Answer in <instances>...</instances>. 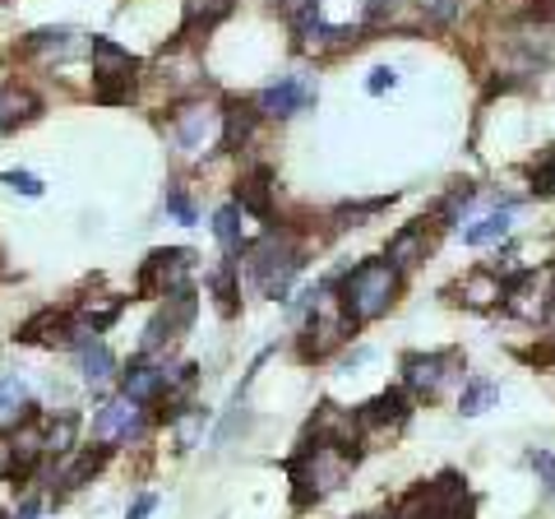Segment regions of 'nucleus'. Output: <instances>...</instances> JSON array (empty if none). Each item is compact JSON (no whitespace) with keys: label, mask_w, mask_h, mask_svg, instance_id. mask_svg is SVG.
Wrapping results in <instances>:
<instances>
[{"label":"nucleus","mask_w":555,"mask_h":519,"mask_svg":"<svg viewBox=\"0 0 555 519\" xmlns=\"http://www.w3.org/2000/svg\"><path fill=\"white\" fill-rule=\"evenodd\" d=\"M357 464H361V445H334V441L310 436L297 455L287 459V473L297 482V506H315V501L347 488Z\"/></svg>","instance_id":"f257e3e1"},{"label":"nucleus","mask_w":555,"mask_h":519,"mask_svg":"<svg viewBox=\"0 0 555 519\" xmlns=\"http://www.w3.org/2000/svg\"><path fill=\"white\" fill-rule=\"evenodd\" d=\"M398 279H403V274H398L389 260H361V265H352L334 283V298H338L343 316L352 325H371V320H379V316H389L393 311Z\"/></svg>","instance_id":"f03ea898"},{"label":"nucleus","mask_w":555,"mask_h":519,"mask_svg":"<svg viewBox=\"0 0 555 519\" xmlns=\"http://www.w3.org/2000/svg\"><path fill=\"white\" fill-rule=\"evenodd\" d=\"M301 269H306V246L292 232H269L259 246L246 251V274L259 298L283 302Z\"/></svg>","instance_id":"7ed1b4c3"},{"label":"nucleus","mask_w":555,"mask_h":519,"mask_svg":"<svg viewBox=\"0 0 555 519\" xmlns=\"http://www.w3.org/2000/svg\"><path fill=\"white\" fill-rule=\"evenodd\" d=\"M463 353L459 349H440V353H408L403 357V390L412 404H436L444 400L449 385L463 380Z\"/></svg>","instance_id":"20e7f679"},{"label":"nucleus","mask_w":555,"mask_h":519,"mask_svg":"<svg viewBox=\"0 0 555 519\" xmlns=\"http://www.w3.org/2000/svg\"><path fill=\"white\" fill-rule=\"evenodd\" d=\"M393 519H473L467 482L459 473H440L436 482H426V488H416L398 501Z\"/></svg>","instance_id":"39448f33"},{"label":"nucleus","mask_w":555,"mask_h":519,"mask_svg":"<svg viewBox=\"0 0 555 519\" xmlns=\"http://www.w3.org/2000/svg\"><path fill=\"white\" fill-rule=\"evenodd\" d=\"M89 56H93V93H98V102H126L134 93L139 61L116 38H93Z\"/></svg>","instance_id":"423d86ee"},{"label":"nucleus","mask_w":555,"mask_h":519,"mask_svg":"<svg viewBox=\"0 0 555 519\" xmlns=\"http://www.w3.org/2000/svg\"><path fill=\"white\" fill-rule=\"evenodd\" d=\"M171 140L185 153H208L222 144V107L204 98H185L171 107Z\"/></svg>","instance_id":"0eeeda50"},{"label":"nucleus","mask_w":555,"mask_h":519,"mask_svg":"<svg viewBox=\"0 0 555 519\" xmlns=\"http://www.w3.org/2000/svg\"><path fill=\"white\" fill-rule=\"evenodd\" d=\"M199 316V298H195V288H181V292H167L163 306H158V316L149 320V330L144 339H139V357H153L158 349H167V343H177L190 325H195Z\"/></svg>","instance_id":"6e6552de"},{"label":"nucleus","mask_w":555,"mask_h":519,"mask_svg":"<svg viewBox=\"0 0 555 519\" xmlns=\"http://www.w3.org/2000/svg\"><path fill=\"white\" fill-rule=\"evenodd\" d=\"M555 302V265H542V269H524L514 274V279L505 283V306L514 320H546V311Z\"/></svg>","instance_id":"1a4fd4ad"},{"label":"nucleus","mask_w":555,"mask_h":519,"mask_svg":"<svg viewBox=\"0 0 555 519\" xmlns=\"http://www.w3.org/2000/svg\"><path fill=\"white\" fill-rule=\"evenodd\" d=\"M190 274H195V251H185V246L149 251V260L139 265V298L181 292V288H190Z\"/></svg>","instance_id":"9d476101"},{"label":"nucleus","mask_w":555,"mask_h":519,"mask_svg":"<svg viewBox=\"0 0 555 519\" xmlns=\"http://www.w3.org/2000/svg\"><path fill=\"white\" fill-rule=\"evenodd\" d=\"M408 418H412V400H408V390H403V385H393V390H385V394H375L371 404H361V408H357V436H361V445H366V441L398 436Z\"/></svg>","instance_id":"9b49d317"},{"label":"nucleus","mask_w":555,"mask_h":519,"mask_svg":"<svg viewBox=\"0 0 555 519\" xmlns=\"http://www.w3.org/2000/svg\"><path fill=\"white\" fill-rule=\"evenodd\" d=\"M315 98H320L315 75L297 71V75H283L278 84H269V89L255 98V107H259V116H269V121H292L297 112H306Z\"/></svg>","instance_id":"f8f14e48"},{"label":"nucleus","mask_w":555,"mask_h":519,"mask_svg":"<svg viewBox=\"0 0 555 519\" xmlns=\"http://www.w3.org/2000/svg\"><path fill=\"white\" fill-rule=\"evenodd\" d=\"M144 422H149V408H144V404H134V400H126V394H116V400H107V404L98 408L93 436H98L102 445L134 441V436H144Z\"/></svg>","instance_id":"ddd939ff"},{"label":"nucleus","mask_w":555,"mask_h":519,"mask_svg":"<svg viewBox=\"0 0 555 519\" xmlns=\"http://www.w3.org/2000/svg\"><path fill=\"white\" fill-rule=\"evenodd\" d=\"M112 455V445H89V450H69V459L61 464V469H56V478H51V488H56V496H65V492H79L83 488V482H89L98 469H102V459H107Z\"/></svg>","instance_id":"4468645a"},{"label":"nucleus","mask_w":555,"mask_h":519,"mask_svg":"<svg viewBox=\"0 0 555 519\" xmlns=\"http://www.w3.org/2000/svg\"><path fill=\"white\" fill-rule=\"evenodd\" d=\"M69 334H75V320H69V311L47 306V311H38V316H28L20 325L14 343H42V349H56V343H69Z\"/></svg>","instance_id":"2eb2a0df"},{"label":"nucleus","mask_w":555,"mask_h":519,"mask_svg":"<svg viewBox=\"0 0 555 519\" xmlns=\"http://www.w3.org/2000/svg\"><path fill=\"white\" fill-rule=\"evenodd\" d=\"M120 394L126 400H134V404H158L163 394H167V385H163V367H153L149 357H134V362H126V371H120Z\"/></svg>","instance_id":"dca6fc26"},{"label":"nucleus","mask_w":555,"mask_h":519,"mask_svg":"<svg viewBox=\"0 0 555 519\" xmlns=\"http://www.w3.org/2000/svg\"><path fill=\"white\" fill-rule=\"evenodd\" d=\"M430 223L426 218H416V223H408V228H398L393 237H389V251H385V260L389 265L403 274V269H412V265H422L426 260V251H430Z\"/></svg>","instance_id":"f3484780"},{"label":"nucleus","mask_w":555,"mask_h":519,"mask_svg":"<svg viewBox=\"0 0 555 519\" xmlns=\"http://www.w3.org/2000/svg\"><path fill=\"white\" fill-rule=\"evenodd\" d=\"M259 107L246 98H232V102H222V144L228 149H241V144H250V135L259 126Z\"/></svg>","instance_id":"a211bd4d"},{"label":"nucleus","mask_w":555,"mask_h":519,"mask_svg":"<svg viewBox=\"0 0 555 519\" xmlns=\"http://www.w3.org/2000/svg\"><path fill=\"white\" fill-rule=\"evenodd\" d=\"M236 0H185V20H181V38H199L214 33L222 20H232Z\"/></svg>","instance_id":"6ab92c4d"},{"label":"nucleus","mask_w":555,"mask_h":519,"mask_svg":"<svg viewBox=\"0 0 555 519\" xmlns=\"http://www.w3.org/2000/svg\"><path fill=\"white\" fill-rule=\"evenodd\" d=\"M236 204H241V214L269 218V214H273V172H269V167L246 172V177H241V186H236Z\"/></svg>","instance_id":"aec40b11"},{"label":"nucleus","mask_w":555,"mask_h":519,"mask_svg":"<svg viewBox=\"0 0 555 519\" xmlns=\"http://www.w3.org/2000/svg\"><path fill=\"white\" fill-rule=\"evenodd\" d=\"M42 102L33 89H24V84H10V89H0V130H20L28 126V121H38Z\"/></svg>","instance_id":"412c9836"},{"label":"nucleus","mask_w":555,"mask_h":519,"mask_svg":"<svg viewBox=\"0 0 555 519\" xmlns=\"http://www.w3.org/2000/svg\"><path fill=\"white\" fill-rule=\"evenodd\" d=\"M459 292H463V302L473 306V311H491V306L505 302V279L481 265V269H473V274H467V279L459 283Z\"/></svg>","instance_id":"4be33fe9"},{"label":"nucleus","mask_w":555,"mask_h":519,"mask_svg":"<svg viewBox=\"0 0 555 519\" xmlns=\"http://www.w3.org/2000/svg\"><path fill=\"white\" fill-rule=\"evenodd\" d=\"M500 404V385L491 376H467L463 390H459V413L463 418H481V413H491Z\"/></svg>","instance_id":"5701e85b"},{"label":"nucleus","mask_w":555,"mask_h":519,"mask_svg":"<svg viewBox=\"0 0 555 519\" xmlns=\"http://www.w3.org/2000/svg\"><path fill=\"white\" fill-rule=\"evenodd\" d=\"M509 228H514V210H505V204H500V210L481 214L477 223H467L463 241H467V246H491V241H505Z\"/></svg>","instance_id":"b1692460"},{"label":"nucleus","mask_w":555,"mask_h":519,"mask_svg":"<svg viewBox=\"0 0 555 519\" xmlns=\"http://www.w3.org/2000/svg\"><path fill=\"white\" fill-rule=\"evenodd\" d=\"M208 288L218 298L222 316H236V298H241V260H222V265L208 274Z\"/></svg>","instance_id":"393cba45"},{"label":"nucleus","mask_w":555,"mask_h":519,"mask_svg":"<svg viewBox=\"0 0 555 519\" xmlns=\"http://www.w3.org/2000/svg\"><path fill=\"white\" fill-rule=\"evenodd\" d=\"M79 376L89 380V385H98V380H107L112 371H116V357H112V349L102 339H93V343H79Z\"/></svg>","instance_id":"a878e982"},{"label":"nucleus","mask_w":555,"mask_h":519,"mask_svg":"<svg viewBox=\"0 0 555 519\" xmlns=\"http://www.w3.org/2000/svg\"><path fill=\"white\" fill-rule=\"evenodd\" d=\"M214 237H218V246L228 251V260H236L241 255V204H222V210L214 214Z\"/></svg>","instance_id":"bb28decb"},{"label":"nucleus","mask_w":555,"mask_h":519,"mask_svg":"<svg viewBox=\"0 0 555 519\" xmlns=\"http://www.w3.org/2000/svg\"><path fill=\"white\" fill-rule=\"evenodd\" d=\"M171 427H177V445H181V450H195L199 436H204V427H208V408L185 404L177 418H171Z\"/></svg>","instance_id":"cd10ccee"},{"label":"nucleus","mask_w":555,"mask_h":519,"mask_svg":"<svg viewBox=\"0 0 555 519\" xmlns=\"http://www.w3.org/2000/svg\"><path fill=\"white\" fill-rule=\"evenodd\" d=\"M47 455H69L75 450V436H79V418L75 413H61V418H47Z\"/></svg>","instance_id":"c85d7f7f"},{"label":"nucleus","mask_w":555,"mask_h":519,"mask_svg":"<svg viewBox=\"0 0 555 519\" xmlns=\"http://www.w3.org/2000/svg\"><path fill=\"white\" fill-rule=\"evenodd\" d=\"M28 51H38V56H65L69 47H75V28H38V33H28Z\"/></svg>","instance_id":"c756f323"},{"label":"nucleus","mask_w":555,"mask_h":519,"mask_svg":"<svg viewBox=\"0 0 555 519\" xmlns=\"http://www.w3.org/2000/svg\"><path fill=\"white\" fill-rule=\"evenodd\" d=\"M33 404H28V385L20 371H5L0 376V413H10V418H24Z\"/></svg>","instance_id":"7c9ffc66"},{"label":"nucleus","mask_w":555,"mask_h":519,"mask_svg":"<svg viewBox=\"0 0 555 519\" xmlns=\"http://www.w3.org/2000/svg\"><path fill=\"white\" fill-rule=\"evenodd\" d=\"M528 177H532V195L537 200H555V144L532 163Z\"/></svg>","instance_id":"2f4dec72"},{"label":"nucleus","mask_w":555,"mask_h":519,"mask_svg":"<svg viewBox=\"0 0 555 519\" xmlns=\"http://www.w3.org/2000/svg\"><path fill=\"white\" fill-rule=\"evenodd\" d=\"M167 218L185 223V228H195V223H199V204L190 200L185 186H167Z\"/></svg>","instance_id":"473e14b6"},{"label":"nucleus","mask_w":555,"mask_h":519,"mask_svg":"<svg viewBox=\"0 0 555 519\" xmlns=\"http://www.w3.org/2000/svg\"><path fill=\"white\" fill-rule=\"evenodd\" d=\"M528 464H532V473H537V482H542V492L546 496H555V455L551 450H528Z\"/></svg>","instance_id":"72a5a7b5"},{"label":"nucleus","mask_w":555,"mask_h":519,"mask_svg":"<svg viewBox=\"0 0 555 519\" xmlns=\"http://www.w3.org/2000/svg\"><path fill=\"white\" fill-rule=\"evenodd\" d=\"M5 186L14 190V195H24V200H38L42 195V177H33V172H20V167H14V172H5Z\"/></svg>","instance_id":"f704fd0d"},{"label":"nucleus","mask_w":555,"mask_h":519,"mask_svg":"<svg viewBox=\"0 0 555 519\" xmlns=\"http://www.w3.org/2000/svg\"><path fill=\"white\" fill-rule=\"evenodd\" d=\"M389 89H398V71H393V65H375L371 79H366V93L371 98H385Z\"/></svg>","instance_id":"c9c22d12"},{"label":"nucleus","mask_w":555,"mask_h":519,"mask_svg":"<svg viewBox=\"0 0 555 519\" xmlns=\"http://www.w3.org/2000/svg\"><path fill=\"white\" fill-rule=\"evenodd\" d=\"M153 510H158V496H153V492H139V496H134V506L126 510V519H149Z\"/></svg>","instance_id":"e433bc0d"},{"label":"nucleus","mask_w":555,"mask_h":519,"mask_svg":"<svg viewBox=\"0 0 555 519\" xmlns=\"http://www.w3.org/2000/svg\"><path fill=\"white\" fill-rule=\"evenodd\" d=\"M38 515H42V496H24L20 506L10 510V519H38Z\"/></svg>","instance_id":"4c0bfd02"},{"label":"nucleus","mask_w":555,"mask_h":519,"mask_svg":"<svg viewBox=\"0 0 555 519\" xmlns=\"http://www.w3.org/2000/svg\"><path fill=\"white\" fill-rule=\"evenodd\" d=\"M5 473H14V445L0 436V478H5Z\"/></svg>","instance_id":"58836bf2"},{"label":"nucleus","mask_w":555,"mask_h":519,"mask_svg":"<svg viewBox=\"0 0 555 519\" xmlns=\"http://www.w3.org/2000/svg\"><path fill=\"white\" fill-rule=\"evenodd\" d=\"M542 325H551V334H555V302H551V311H546V320Z\"/></svg>","instance_id":"ea45409f"},{"label":"nucleus","mask_w":555,"mask_h":519,"mask_svg":"<svg viewBox=\"0 0 555 519\" xmlns=\"http://www.w3.org/2000/svg\"><path fill=\"white\" fill-rule=\"evenodd\" d=\"M0 5H5V0H0Z\"/></svg>","instance_id":"a19ab883"}]
</instances>
